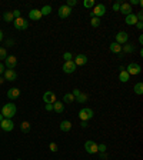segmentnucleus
<instances>
[{
    "label": "nucleus",
    "mask_w": 143,
    "mask_h": 160,
    "mask_svg": "<svg viewBox=\"0 0 143 160\" xmlns=\"http://www.w3.org/2000/svg\"><path fill=\"white\" fill-rule=\"evenodd\" d=\"M75 99H77V103H86V102H87V99H89V96L80 92V94H79L77 97H75Z\"/></svg>",
    "instance_id": "393cba45"
},
{
    "label": "nucleus",
    "mask_w": 143,
    "mask_h": 160,
    "mask_svg": "<svg viewBox=\"0 0 143 160\" xmlns=\"http://www.w3.org/2000/svg\"><path fill=\"white\" fill-rule=\"evenodd\" d=\"M122 50H123L124 53H133L134 52V46H133V44H129V43H126V44H123V46H122Z\"/></svg>",
    "instance_id": "b1692460"
},
{
    "label": "nucleus",
    "mask_w": 143,
    "mask_h": 160,
    "mask_svg": "<svg viewBox=\"0 0 143 160\" xmlns=\"http://www.w3.org/2000/svg\"><path fill=\"white\" fill-rule=\"evenodd\" d=\"M82 127L86 129V127H87V122H83V120H82Z\"/></svg>",
    "instance_id": "de8ad7c7"
},
{
    "label": "nucleus",
    "mask_w": 143,
    "mask_h": 160,
    "mask_svg": "<svg viewBox=\"0 0 143 160\" xmlns=\"http://www.w3.org/2000/svg\"><path fill=\"white\" fill-rule=\"evenodd\" d=\"M109 49H110V52H112V53H117V54H119V53L122 52V46H120V44H117L116 42L112 43Z\"/></svg>",
    "instance_id": "412c9836"
},
{
    "label": "nucleus",
    "mask_w": 143,
    "mask_h": 160,
    "mask_svg": "<svg viewBox=\"0 0 143 160\" xmlns=\"http://www.w3.org/2000/svg\"><path fill=\"white\" fill-rule=\"evenodd\" d=\"M90 24L93 26V27H99V26H100V19H99V17H92Z\"/></svg>",
    "instance_id": "7c9ffc66"
},
{
    "label": "nucleus",
    "mask_w": 143,
    "mask_h": 160,
    "mask_svg": "<svg viewBox=\"0 0 143 160\" xmlns=\"http://www.w3.org/2000/svg\"><path fill=\"white\" fill-rule=\"evenodd\" d=\"M72 94H73L75 97H77V96L80 94V90H79V89H75V90H73V93H72Z\"/></svg>",
    "instance_id": "a19ab883"
},
{
    "label": "nucleus",
    "mask_w": 143,
    "mask_h": 160,
    "mask_svg": "<svg viewBox=\"0 0 143 160\" xmlns=\"http://www.w3.org/2000/svg\"><path fill=\"white\" fill-rule=\"evenodd\" d=\"M76 64H75V61L73 60H69V61H65V64H63V71L66 73V75H70V73H73V71L76 70Z\"/></svg>",
    "instance_id": "0eeeda50"
},
{
    "label": "nucleus",
    "mask_w": 143,
    "mask_h": 160,
    "mask_svg": "<svg viewBox=\"0 0 143 160\" xmlns=\"http://www.w3.org/2000/svg\"><path fill=\"white\" fill-rule=\"evenodd\" d=\"M3 119H5V117H3V114L0 113V122H3Z\"/></svg>",
    "instance_id": "3c124183"
},
{
    "label": "nucleus",
    "mask_w": 143,
    "mask_h": 160,
    "mask_svg": "<svg viewBox=\"0 0 143 160\" xmlns=\"http://www.w3.org/2000/svg\"><path fill=\"white\" fill-rule=\"evenodd\" d=\"M5 83V79H0V85H3Z\"/></svg>",
    "instance_id": "603ef678"
},
{
    "label": "nucleus",
    "mask_w": 143,
    "mask_h": 160,
    "mask_svg": "<svg viewBox=\"0 0 143 160\" xmlns=\"http://www.w3.org/2000/svg\"><path fill=\"white\" fill-rule=\"evenodd\" d=\"M70 129H72V123L69 120H63L60 123V130L62 132H70Z\"/></svg>",
    "instance_id": "aec40b11"
},
{
    "label": "nucleus",
    "mask_w": 143,
    "mask_h": 160,
    "mask_svg": "<svg viewBox=\"0 0 143 160\" xmlns=\"http://www.w3.org/2000/svg\"><path fill=\"white\" fill-rule=\"evenodd\" d=\"M53 110L56 112V113H63L65 112V103L63 102H59V100H56L54 103H53Z\"/></svg>",
    "instance_id": "a211bd4d"
},
{
    "label": "nucleus",
    "mask_w": 143,
    "mask_h": 160,
    "mask_svg": "<svg viewBox=\"0 0 143 160\" xmlns=\"http://www.w3.org/2000/svg\"><path fill=\"white\" fill-rule=\"evenodd\" d=\"M97 146H99V144H96L93 140H87L85 143V150L87 151L89 155H95V153L99 151V150H97Z\"/></svg>",
    "instance_id": "20e7f679"
},
{
    "label": "nucleus",
    "mask_w": 143,
    "mask_h": 160,
    "mask_svg": "<svg viewBox=\"0 0 143 160\" xmlns=\"http://www.w3.org/2000/svg\"><path fill=\"white\" fill-rule=\"evenodd\" d=\"M72 53L70 52H66L65 54H63V59H65V61H69V60H72Z\"/></svg>",
    "instance_id": "473e14b6"
},
{
    "label": "nucleus",
    "mask_w": 143,
    "mask_h": 160,
    "mask_svg": "<svg viewBox=\"0 0 143 160\" xmlns=\"http://www.w3.org/2000/svg\"><path fill=\"white\" fill-rule=\"evenodd\" d=\"M20 96V90L17 87H12V89L7 92V99L10 100H16Z\"/></svg>",
    "instance_id": "dca6fc26"
},
{
    "label": "nucleus",
    "mask_w": 143,
    "mask_h": 160,
    "mask_svg": "<svg viewBox=\"0 0 143 160\" xmlns=\"http://www.w3.org/2000/svg\"><path fill=\"white\" fill-rule=\"evenodd\" d=\"M100 159H102V160H106V159H107V156H106L105 153H102V155H100Z\"/></svg>",
    "instance_id": "49530a36"
},
{
    "label": "nucleus",
    "mask_w": 143,
    "mask_h": 160,
    "mask_svg": "<svg viewBox=\"0 0 143 160\" xmlns=\"http://www.w3.org/2000/svg\"><path fill=\"white\" fill-rule=\"evenodd\" d=\"M127 40H129V34L126 33V32H119V33L116 34V43L117 44H126L127 43Z\"/></svg>",
    "instance_id": "9d476101"
},
{
    "label": "nucleus",
    "mask_w": 143,
    "mask_h": 160,
    "mask_svg": "<svg viewBox=\"0 0 143 160\" xmlns=\"http://www.w3.org/2000/svg\"><path fill=\"white\" fill-rule=\"evenodd\" d=\"M2 73H5V64L0 63V75H2Z\"/></svg>",
    "instance_id": "c03bdc74"
},
{
    "label": "nucleus",
    "mask_w": 143,
    "mask_h": 160,
    "mask_svg": "<svg viewBox=\"0 0 143 160\" xmlns=\"http://www.w3.org/2000/svg\"><path fill=\"white\" fill-rule=\"evenodd\" d=\"M2 40H3V32L0 30V42H2Z\"/></svg>",
    "instance_id": "8fccbe9b"
},
{
    "label": "nucleus",
    "mask_w": 143,
    "mask_h": 160,
    "mask_svg": "<svg viewBox=\"0 0 143 160\" xmlns=\"http://www.w3.org/2000/svg\"><path fill=\"white\" fill-rule=\"evenodd\" d=\"M20 130L23 133H29L30 132V123L29 122H23L22 124H20Z\"/></svg>",
    "instance_id": "a878e982"
},
{
    "label": "nucleus",
    "mask_w": 143,
    "mask_h": 160,
    "mask_svg": "<svg viewBox=\"0 0 143 160\" xmlns=\"http://www.w3.org/2000/svg\"><path fill=\"white\" fill-rule=\"evenodd\" d=\"M3 75H5V80H9V82H14L17 79V73L14 70H10V69H6Z\"/></svg>",
    "instance_id": "ddd939ff"
},
{
    "label": "nucleus",
    "mask_w": 143,
    "mask_h": 160,
    "mask_svg": "<svg viewBox=\"0 0 143 160\" xmlns=\"http://www.w3.org/2000/svg\"><path fill=\"white\" fill-rule=\"evenodd\" d=\"M120 3H122V2H116V3H114V5H113V10H114V12H119Z\"/></svg>",
    "instance_id": "e433bc0d"
},
{
    "label": "nucleus",
    "mask_w": 143,
    "mask_h": 160,
    "mask_svg": "<svg viewBox=\"0 0 143 160\" xmlns=\"http://www.w3.org/2000/svg\"><path fill=\"white\" fill-rule=\"evenodd\" d=\"M75 5H77L76 0H67V2H66V6H67V7H70V9H72V7H73Z\"/></svg>",
    "instance_id": "72a5a7b5"
},
{
    "label": "nucleus",
    "mask_w": 143,
    "mask_h": 160,
    "mask_svg": "<svg viewBox=\"0 0 143 160\" xmlns=\"http://www.w3.org/2000/svg\"><path fill=\"white\" fill-rule=\"evenodd\" d=\"M16 104L14 103H6L3 107H2V114L5 119H12L16 114Z\"/></svg>",
    "instance_id": "f257e3e1"
},
{
    "label": "nucleus",
    "mask_w": 143,
    "mask_h": 160,
    "mask_svg": "<svg viewBox=\"0 0 143 160\" xmlns=\"http://www.w3.org/2000/svg\"><path fill=\"white\" fill-rule=\"evenodd\" d=\"M139 2H140V0H130V3H129V5H130V6H133V5H139Z\"/></svg>",
    "instance_id": "37998d69"
},
{
    "label": "nucleus",
    "mask_w": 143,
    "mask_h": 160,
    "mask_svg": "<svg viewBox=\"0 0 143 160\" xmlns=\"http://www.w3.org/2000/svg\"><path fill=\"white\" fill-rule=\"evenodd\" d=\"M134 93L136 94H142L143 93V83L142 82H139V83L134 85Z\"/></svg>",
    "instance_id": "cd10ccee"
},
{
    "label": "nucleus",
    "mask_w": 143,
    "mask_h": 160,
    "mask_svg": "<svg viewBox=\"0 0 143 160\" xmlns=\"http://www.w3.org/2000/svg\"><path fill=\"white\" fill-rule=\"evenodd\" d=\"M106 13V7L105 5H95V9H93V12H90V17H102V16H105Z\"/></svg>",
    "instance_id": "f03ea898"
},
{
    "label": "nucleus",
    "mask_w": 143,
    "mask_h": 160,
    "mask_svg": "<svg viewBox=\"0 0 143 160\" xmlns=\"http://www.w3.org/2000/svg\"><path fill=\"white\" fill-rule=\"evenodd\" d=\"M50 12H52V6H43L40 10L42 16H47V14H50Z\"/></svg>",
    "instance_id": "c85d7f7f"
},
{
    "label": "nucleus",
    "mask_w": 143,
    "mask_h": 160,
    "mask_svg": "<svg viewBox=\"0 0 143 160\" xmlns=\"http://www.w3.org/2000/svg\"><path fill=\"white\" fill-rule=\"evenodd\" d=\"M29 27V22L23 17H19V19H14V29L17 30H26Z\"/></svg>",
    "instance_id": "39448f33"
},
{
    "label": "nucleus",
    "mask_w": 143,
    "mask_h": 160,
    "mask_svg": "<svg viewBox=\"0 0 143 160\" xmlns=\"http://www.w3.org/2000/svg\"><path fill=\"white\" fill-rule=\"evenodd\" d=\"M12 14H13L14 19H19V17H20V12H19V10H14V12H13Z\"/></svg>",
    "instance_id": "4c0bfd02"
},
{
    "label": "nucleus",
    "mask_w": 143,
    "mask_h": 160,
    "mask_svg": "<svg viewBox=\"0 0 143 160\" xmlns=\"http://www.w3.org/2000/svg\"><path fill=\"white\" fill-rule=\"evenodd\" d=\"M3 20L7 22V23H10V22H14V17H13V14L10 13V12H6V13L3 14Z\"/></svg>",
    "instance_id": "bb28decb"
},
{
    "label": "nucleus",
    "mask_w": 143,
    "mask_h": 160,
    "mask_svg": "<svg viewBox=\"0 0 143 160\" xmlns=\"http://www.w3.org/2000/svg\"><path fill=\"white\" fill-rule=\"evenodd\" d=\"M7 57V52H6L5 47H0V60H5Z\"/></svg>",
    "instance_id": "2f4dec72"
},
{
    "label": "nucleus",
    "mask_w": 143,
    "mask_h": 160,
    "mask_svg": "<svg viewBox=\"0 0 143 160\" xmlns=\"http://www.w3.org/2000/svg\"><path fill=\"white\" fill-rule=\"evenodd\" d=\"M136 17H138V22H142V19H143V13H142V12H139V13L136 14Z\"/></svg>",
    "instance_id": "ea45409f"
},
{
    "label": "nucleus",
    "mask_w": 143,
    "mask_h": 160,
    "mask_svg": "<svg viewBox=\"0 0 143 160\" xmlns=\"http://www.w3.org/2000/svg\"><path fill=\"white\" fill-rule=\"evenodd\" d=\"M136 27H138L139 30H142V29H143V23H142V22H138V23H136Z\"/></svg>",
    "instance_id": "79ce46f5"
},
{
    "label": "nucleus",
    "mask_w": 143,
    "mask_h": 160,
    "mask_svg": "<svg viewBox=\"0 0 143 160\" xmlns=\"http://www.w3.org/2000/svg\"><path fill=\"white\" fill-rule=\"evenodd\" d=\"M6 44H7V46H13L14 42H13V40H7V42H6Z\"/></svg>",
    "instance_id": "a18cd8bd"
},
{
    "label": "nucleus",
    "mask_w": 143,
    "mask_h": 160,
    "mask_svg": "<svg viewBox=\"0 0 143 160\" xmlns=\"http://www.w3.org/2000/svg\"><path fill=\"white\" fill-rule=\"evenodd\" d=\"M29 17L32 20H40L42 19V13H40V10H37V9H32L30 12H29Z\"/></svg>",
    "instance_id": "f3484780"
},
{
    "label": "nucleus",
    "mask_w": 143,
    "mask_h": 160,
    "mask_svg": "<svg viewBox=\"0 0 143 160\" xmlns=\"http://www.w3.org/2000/svg\"><path fill=\"white\" fill-rule=\"evenodd\" d=\"M5 60H6L5 66L7 67V69H10V70H14V67H16V64H17V59H16L14 56H7Z\"/></svg>",
    "instance_id": "9b49d317"
},
{
    "label": "nucleus",
    "mask_w": 143,
    "mask_h": 160,
    "mask_svg": "<svg viewBox=\"0 0 143 160\" xmlns=\"http://www.w3.org/2000/svg\"><path fill=\"white\" fill-rule=\"evenodd\" d=\"M49 147H50V150L52 151H57V144L54 143V141H52V143L49 144Z\"/></svg>",
    "instance_id": "f704fd0d"
},
{
    "label": "nucleus",
    "mask_w": 143,
    "mask_h": 160,
    "mask_svg": "<svg viewBox=\"0 0 143 160\" xmlns=\"http://www.w3.org/2000/svg\"><path fill=\"white\" fill-rule=\"evenodd\" d=\"M119 12L123 13L124 16H129V14H132V6L129 5V3H120Z\"/></svg>",
    "instance_id": "2eb2a0df"
},
{
    "label": "nucleus",
    "mask_w": 143,
    "mask_h": 160,
    "mask_svg": "<svg viewBox=\"0 0 143 160\" xmlns=\"http://www.w3.org/2000/svg\"><path fill=\"white\" fill-rule=\"evenodd\" d=\"M97 150H99L100 153H105L106 151V144H100V146H97Z\"/></svg>",
    "instance_id": "c9c22d12"
},
{
    "label": "nucleus",
    "mask_w": 143,
    "mask_h": 160,
    "mask_svg": "<svg viewBox=\"0 0 143 160\" xmlns=\"http://www.w3.org/2000/svg\"><path fill=\"white\" fill-rule=\"evenodd\" d=\"M43 102H44V103L53 104L56 102V94L53 93V92H46V93L43 94Z\"/></svg>",
    "instance_id": "f8f14e48"
},
{
    "label": "nucleus",
    "mask_w": 143,
    "mask_h": 160,
    "mask_svg": "<svg viewBox=\"0 0 143 160\" xmlns=\"http://www.w3.org/2000/svg\"><path fill=\"white\" fill-rule=\"evenodd\" d=\"M57 14H59L60 19H66V17H69V16L72 14V9L70 7H67L66 5H62L60 7H59V10H57Z\"/></svg>",
    "instance_id": "423d86ee"
},
{
    "label": "nucleus",
    "mask_w": 143,
    "mask_h": 160,
    "mask_svg": "<svg viewBox=\"0 0 143 160\" xmlns=\"http://www.w3.org/2000/svg\"><path fill=\"white\" fill-rule=\"evenodd\" d=\"M17 160H22V159H17Z\"/></svg>",
    "instance_id": "864d4df0"
},
{
    "label": "nucleus",
    "mask_w": 143,
    "mask_h": 160,
    "mask_svg": "<svg viewBox=\"0 0 143 160\" xmlns=\"http://www.w3.org/2000/svg\"><path fill=\"white\" fill-rule=\"evenodd\" d=\"M73 61H75L76 66H85L86 63H87V56L86 54H77Z\"/></svg>",
    "instance_id": "4468645a"
},
{
    "label": "nucleus",
    "mask_w": 143,
    "mask_h": 160,
    "mask_svg": "<svg viewBox=\"0 0 143 160\" xmlns=\"http://www.w3.org/2000/svg\"><path fill=\"white\" fill-rule=\"evenodd\" d=\"M129 77H130V75H129L126 70H123V71H120V73H119V80L122 82V83L129 82Z\"/></svg>",
    "instance_id": "4be33fe9"
},
{
    "label": "nucleus",
    "mask_w": 143,
    "mask_h": 160,
    "mask_svg": "<svg viewBox=\"0 0 143 160\" xmlns=\"http://www.w3.org/2000/svg\"><path fill=\"white\" fill-rule=\"evenodd\" d=\"M44 109H46L47 112H52V110H53V104H50V103H46V107H44Z\"/></svg>",
    "instance_id": "58836bf2"
},
{
    "label": "nucleus",
    "mask_w": 143,
    "mask_h": 160,
    "mask_svg": "<svg viewBox=\"0 0 143 160\" xmlns=\"http://www.w3.org/2000/svg\"><path fill=\"white\" fill-rule=\"evenodd\" d=\"M139 43H140V44H143V36H140V37H139Z\"/></svg>",
    "instance_id": "09e8293b"
},
{
    "label": "nucleus",
    "mask_w": 143,
    "mask_h": 160,
    "mask_svg": "<svg viewBox=\"0 0 143 160\" xmlns=\"http://www.w3.org/2000/svg\"><path fill=\"white\" fill-rule=\"evenodd\" d=\"M124 23L129 24V26H132V24H136V23H138V17H136V14L132 13V14H129V16H126V19H124Z\"/></svg>",
    "instance_id": "6ab92c4d"
},
{
    "label": "nucleus",
    "mask_w": 143,
    "mask_h": 160,
    "mask_svg": "<svg viewBox=\"0 0 143 160\" xmlns=\"http://www.w3.org/2000/svg\"><path fill=\"white\" fill-rule=\"evenodd\" d=\"M83 6H85L86 9H92V7H95V0H85Z\"/></svg>",
    "instance_id": "c756f323"
},
{
    "label": "nucleus",
    "mask_w": 143,
    "mask_h": 160,
    "mask_svg": "<svg viewBox=\"0 0 143 160\" xmlns=\"http://www.w3.org/2000/svg\"><path fill=\"white\" fill-rule=\"evenodd\" d=\"M75 102V96L72 93H66L63 96V103H73Z\"/></svg>",
    "instance_id": "5701e85b"
},
{
    "label": "nucleus",
    "mask_w": 143,
    "mask_h": 160,
    "mask_svg": "<svg viewBox=\"0 0 143 160\" xmlns=\"http://www.w3.org/2000/svg\"><path fill=\"white\" fill-rule=\"evenodd\" d=\"M124 70L127 71L129 75H139V73L142 71V67L139 66L138 63H130V64H129Z\"/></svg>",
    "instance_id": "1a4fd4ad"
},
{
    "label": "nucleus",
    "mask_w": 143,
    "mask_h": 160,
    "mask_svg": "<svg viewBox=\"0 0 143 160\" xmlns=\"http://www.w3.org/2000/svg\"><path fill=\"white\" fill-rule=\"evenodd\" d=\"M0 127L5 132H12L14 129V123L12 122V119H3V122H0Z\"/></svg>",
    "instance_id": "6e6552de"
},
{
    "label": "nucleus",
    "mask_w": 143,
    "mask_h": 160,
    "mask_svg": "<svg viewBox=\"0 0 143 160\" xmlns=\"http://www.w3.org/2000/svg\"><path fill=\"white\" fill-rule=\"evenodd\" d=\"M79 117H80L83 122H89V120L93 117V110L89 107H83L80 112H79Z\"/></svg>",
    "instance_id": "7ed1b4c3"
}]
</instances>
